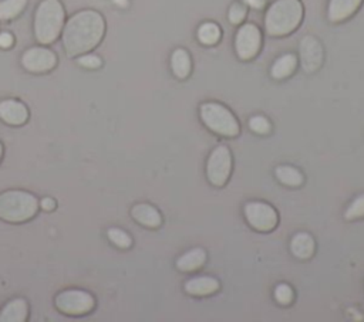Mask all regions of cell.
Listing matches in <instances>:
<instances>
[{
	"label": "cell",
	"mask_w": 364,
	"mask_h": 322,
	"mask_svg": "<svg viewBox=\"0 0 364 322\" xmlns=\"http://www.w3.org/2000/svg\"><path fill=\"white\" fill-rule=\"evenodd\" d=\"M133 219L144 227L158 229L162 224L161 213L148 203H138L131 209Z\"/></svg>",
	"instance_id": "cell-12"
},
{
	"label": "cell",
	"mask_w": 364,
	"mask_h": 322,
	"mask_svg": "<svg viewBox=\"0 0 364 322\" xmlns=\"http://www.w3.org/2000/svg\"><path fill=\"white\" fill-rule=\"evenodd\" d=\"M39 206L44 210V212H53L57 206V202L51 198H43L41 201H39Z\"/></svg>",
	"instance_id": "cell-30"
},
{
	"label": "cell",
	"mask_w": 364,
	"mask_h": 322,
	"mask_svg": "<svg viewBox=\"0 0 364 322\" xmlns=\"http://www.w3.org/2000/svg\"><path fill=\"white\" fill-rule=\"evenodd\" d=\"M244 2L254 9H264L266 5V0H244Z\"/></svg>",
	"instance_id": "cell-31"
},
{
	"label": "cell",
	"mask_w": 364,
	"mask_h": 322,
	"mask_svg": "<svg viewBox=\"0 0 364 322\" xmlns=\"http://www.w3.org/2000/svg\"><path fill=\"white\" fill-rule=\"evenodd\" d=\"M200 114L202 122L212 133L226 138H235L239 135V122L226 107L218 102H205L201 105Z\"/></svg>",
	"instance_id": "cell-5"
},
{
	"label": "cell",
	"mask_w": 364,
	"mask_h": 322,
	"mask_svg": "<svg viewBox=\"0 0 364 322\" xmlns=\"http://www.w3.org/2000/svg\"><path fill=\"white\" fill-rule=\"evenodd\" d=\"M0 119L12 126H20L29 119L27 107L18 100L0 101Z\"/></svg>",
	"instance_id": "cell-11"
},
{
	"label": "cell",
	"mask_w": 364,
	"mask_h": 322,
	"mask_svg": "<svg viewBox=\"0 0 364 322\" xmlns=\"http://www.w3.org/2000/svg\"><path fill=\"white\" fill-rule=\"evenodd\" d=\"M2 156H4V145L0 142V161H2Z\"/></svg>",
	"instance_id": "cell-32"
},
{
	"label": "cell",
	"mask_w": 364,
	"mask_h": 322,
	"mask_svg": "<svg viewBox=\"0 0 364 322\" xmlns=\"http://www.w3.org/2000/svg\"><path fill=\"white\" fill-rule=\"evenodd\" d=\"M29 315V305L25 298L9 301L0 311V322H25Z\"/></svg>",
	"instance_id": "cell-14"
},
{
	"label": "cell",
	"mask_w": 364,
	"mask_h": 322,
	"mask_svg": "<svg viewBox=\"0 0 364 322\" xmlns=\"http://www.w3.org/2000/svg\"><path fill=\"white\" fill-rule=\"evenodd\" d=\"M344 217L347 220H356V219H361L364 217V195L357 196L351 205L347 208Z\"/></svg>",
	"instance_id": "cell-24"
},
{
	"label": "cell",
	"mask_w": 364,
	"mask_h": 322,
	"mask_svg": "<svg viewBox=\"0 0 364 322\" xmlns=\"http://www.w3.org/2000/svg\"><path fill=\"white\" fill-rule=\"evenodd\" d=\"M171 69L176 79L184 80L191 73V57L187 50L176 48L171 55Z\"/></svg>",
	"instance_id": "cell-18"
},
{
	"label": "cell",
	"mask_w": 364,
	"mask_h": 322,
	"mask_svg": "<svg viewBox=\"0 0 364 322\" xmlns=\"http://www.w3.org/2000/svg\"><path fill=\"white\" fill-rule=\"evenodd\" d=\"M228 18H229V22L232 25L242 23L247 18V8L244 5H240V4H233L229 9Z\"/></svg>",
	"instance_id": "cell-28"
},
{
	"label": "cell",
	"mask_w": 364,
	"mask_h": 322,
	"mask_svg": "<svg viewBox=\"0 0 364 322\" xmlns=\"http://www.w3.org/2000/svg\"><path fill=\"white\" fill-rule=\"evenodd\" d=\"M363 0H330L329 4V19L333 23L343 22L353 16L360 8Z\"/></svg>",
	"instance_id": "cell-13"
},
{
	"label": "cell",
	"mask_w": 364,
	"mask_h": 322,
	"mask_svg": "<svg viewBox=\"0 0 364 322\" xmlns=\"http://www.w3.org/2000/svg\"><path fill=\"white\" fill-rule=\"evenodd\" d=\"M230 170H232L230 151L228 147L219 145L212 151V154L208 158V163H207L208 180L214 186L222 187L228 182L230 176Z\"/></svg>",
	"instance_id": "cell-7"
},
{
	"label": "cell",
	"mask_w": 364,
	"mask_h": 322,
	"mask_svg": "<svg viewBox=\"0 0 364 322\" xmlns=\"http://www.w3.org/2000/svg\"><path fill=\"white\" fill-rule=\"evenodd\" d=\"M316 243L309 233H297L290 241V250L300 260H308L315 254Z\"/></svg>",
	"instance_id": "cell-16"
},
{
	"label": "cell",
	"mask_w": 364,
	"mask_h": 322,
	"mask_svg": "<svg viewBox=\"0 0 364 322\" xmlns=\"http://www.w3.org/2000/svg\"><path fill=\"white\" fill-rule=\"evenodd\" d=\"M105 34V20L96 11H82L65 25L62 40L69 57H79L93 51Z\"/></svg>",
	"instance_id": "cell-1"
},
{
	"label": "cell",
	"mask_w": 364,
	"mask_h": 322,
	"mask_svg": "<svg viewBox=\"0 0 364 322\" xmlns=\"http://www.w3.org/2000/svg\"><path fill=\"white\" fill-rule=\"evenodd\" d=\"M261 46H262V34L255 25L247 23L244 26H240L235 39L236 54L240 60H245V61L252 60L259 53Z\"/></svg>",
	"instance_id": "cell-9"
},
{
	"label": "cell",
	"mask_w": 364,
	"mask_h": 322,
	"mask_svg": "<svg viewBox=\"0 0 364 322\" xmlns=\"http://www.w3.org/2000/svg\"><path fill=\"white\" fill-rule=\"evenodd\" d=\"M13 44H15V37L12 33H9V32L0 33V48L8 50V48L13 47Z\"/></svg>",
	"instance_id": "cell-29"
},
{
	"label": "cell",
	"mask_w": 364,
	"mask_h": 322,
	"mask_svg": "<svg viewBox=\"0 0 364 322\" xmlns=\"http://www.w3.org/2000/svg\"><path fill=\"white\" fill-rule=\"evenodd\" d=\"M273 295H275V300L279 304H282V305H287V304H290L293 301V290L287 284L276 286Z\"/></svg>",
	"instance_id": "cell-27"
},
{
	"label": "cell",
	"mask_w": 364,
	"mask_h": 322,
	"mask_svg": "<svg viewBox=\"0 0 364 322\" xmlns=\"http://www.w3.org/2000/svg\"><path fill=\"white\" fill-rule=\"evenodd\" d=\"M77 62L80 64L82 67H84L87 70H97V69H100L103 66V60L98 55L90 54V53L79 55Z\"/></svg>",
	"instance_id": "cell-26"
},
{
	"label": "cell",
	"mask_w": 364,
	"mask_h": 322,
	"mask_svg": "<svg viewBox=\"0 0 364 322\" xmlns=\"http://www.w3.org/2000/svg\"><path fill=\"white\" fill-rule=\"evenodd\" d=\"M107 237H108V240H110L114 246H117L118 248L127 250V248H130V247L133 246V239H131V236H130L127 232L121 230V229H118V227H111V229H108V230H107Z\"/></svg>",
	"instance_id": "cell-23"
},
{
	"label": "cell",
	"mask_w": 364,
	"mask_h": 322,
	"mask_svg": "<svg viewBox=\"0 0 364 322\" xmlns=\"http://www.w3.org/2000/svg\"><path fill=\"white\" fill-rule=\"evenodd\" d=\"M56 308L72 316H82L91 312L96 307L94 297L83 290H66L56 295L54 298Z\"/></svg>",
	"instance_id": "cell-6"
},
{
	"label": "cell",
	"mask_w": 364,
	"mask_h": 322,
	"mask_svg": "<svg viewBox=\"0 0 364 322\" xmlns=\"http://www.w3.org/2000/svg\"><path fill=\"white\" fill-rule=\"evenodd\" d=\"M222 32L218 25L215 23H204L198 29V40L205 46H214L221 40Z\"/></svg>",
	"instance_id": "cell-22"
},
{
	"label": "cell",
	"mask_w": 364,
	"mask_h": 322,
	"mask_svg": "<svg viewBox=\"0 0 364 322\" xmlns=\"http://www.w3.org/2000/svg\"><path fill=\"white\" fill-rule=\"evenodd\" d=\"M39 201L25 190H6L0 193V219L8 223L32 220L39 210Z\"/></svg>",
	"instance_id": "cell-4"
},
{
	"label": "cell",
	"mask_w": 364,
	"mask_h": 322,
	"mask_svg": "<svg viewBox=\"0 0 364 322\" xmlns=\"http://www.w3.org/2000/svg\"><path fill=\"white\" fill-rule=\"evenodd\" d=\"M297 67V58L294 54H283L279 57L272 66V77L276 80H283L294 73Z\"/></svg>",
	"instance_id": "cell-19"
},
{
	"label": "cell",
	"mask_w": 364,
	"mask_h": 322,
	"mask_svg": "<svg viewBox=\"0 0 364 322\" xmlns=\"http://www.w3.org/2000/svg\"><path fill=\"white\" fill-rule=\"evenodd\" d=\"M27 0H0V20L11 22L22 15Z\"/></svg>",
	"instance_id": "cell-20"
},
{
	"label": "cell",
	"mask_w": 364,
	"mask_h": 322,
	"mask_svg": "<svg viewBox=\"0 0 364 322\" xmlns=\"http://www.w3.org/2000/svg\"><path fill=\"white\" fill-rule=\"evenodd\" d=\"M186 291L194 297H205L219 290V283L214 277H195L186 283Z\"/></svg>",
	"instance_id": "cell-17"
},
{
	"label": "cell",
	"mask_w": 364,
	"mask_h": 322,
	"mask_svg": "<svg viewBox=\"0 0 364 322\" xmlns=\"http://www.w3.org/2000/svg\"><path fill=\"white\" fill-rule=\"evenodd\" d=\"M57 55L47 47H30L22 55V66L26 72L43 74L51 72L57 66Z\"/></svg>",
	"instance_id": "cell-8"
},
{
	"label": "cell",
	"mask_w": 364,
	"mask_h": 322,
	"mask_svg": "<svg viewBox=\"0 0 364 322\" xmlns=\"http://www.w3.org/2000/svg\"><path fill=\"white\" fill-rule=\"evenodd\" d=\"M275 175L280 183H283L286 186H292V187L300 186L303 183V180H305V177H303L300 170H297L296 168L289 166V165L278 166L275 169Z\"/></svg>",
	"instance_id": "cell-21"
},
{
	"label": "cell",
	"mask_w": 364,
	"mask_h": 322,
	"mask_svg": "<svg viewBox=\"0 0 364 322\" xmlns=\"http://www.w3.org/2000/svg\"><path fill=\"white\" fill-rule=\"evenodd\" d=\"M249 128H251V131H254L255 134L266 135L271 133V122L265 116L256 115L249 119Z\"/></svg>",
	"instance_id": "cell-25"
},
{
	"label": "cell",
	"mask_w": 364,
	"mask_h": 322,
	"mask_svg": "<svg viewBox=\"0 0 364 322\" xmlns=\"http://www.w3.org/2000/svg\"><path fill=\"white\" fill-rule=\"evenodd\" d=\"M207 262V251L201 247L193 248L182 254L176 260V269L184 273H191L201 269Z\"/></svg>",
	"instance_id": "cell-15"
},
{
	"label": "cell",
	"mask_w": 364,
	"mask_h": 322,
	"mask_svg": "<svg viewBox=\"0 0 364 322\" xmlns=\"http://www.w3.org/2000/svg\"><path fill=\"white\" fill-rule=\"evenodd\" d=\"M245 217L248 223L258 232H272L279 222L276 210L264 202H249L245 205Z\"/></svg>",
	"instance_id": "cell-10"
},
{
	"label": "cell",
	"mask_w": 364,
	"mask_h": 322,
	"mask_svg": "<svg viewBox=\"0 0 364 322\" xmlns=\"http://www.w3.org/2000/svg\"><path fill=\"white\" fill-rule=\"evenodd\" d=\"M66 25V11L60 0H41L34 13V37L41 46L53 44Z\"/></svg>",
	"instance_id": "cell-2"
},
{
	"label": "cell",
	"mask_w": 364,
	"mask_h": 322,
	"mask_svg": "<svg viewBox=\"0 0 364 322\" xmlns=\"http://www.w3.org/2000/svg\"><path fill=\"white\" fill-rule=\"evenodd\" d=\"M303 19L300 0H276L265 16V29L273 37H282L294 32Z\"/></svg>",
	"instance_id": "cell-3"
}]
</instances>
